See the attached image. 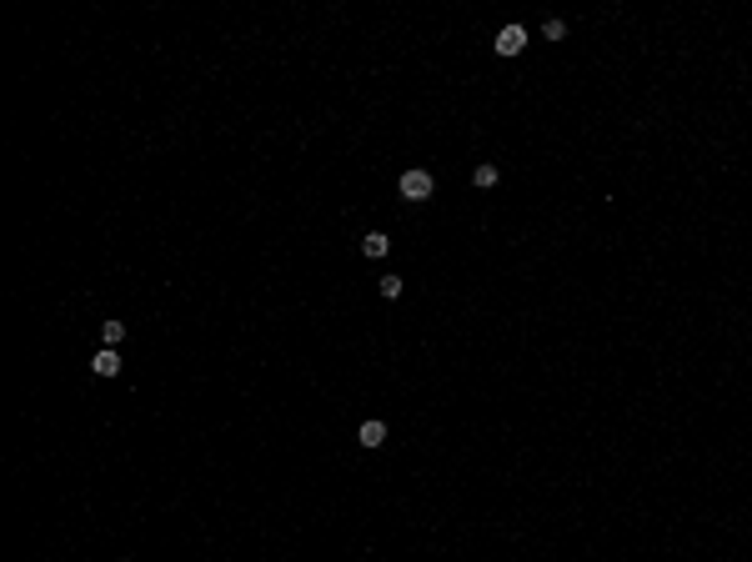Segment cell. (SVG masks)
<instances>
[{
    "label": "cell",
    "instance_id": "obj_4",
    "mask_svg": "<svg viewBox=\"0 0 752 562\" xmlns=\"http://www.w3.org/2000/svg\"><path fill=\"white\" fill-rule=\"evenodd\" d=\"M357 437H361V447H381L386 442V422H361Z\"/></svg>",
    "mask_w": 752,
    "mask_h": 562
},
{
    "label": "cell",
    "instance_id": "obj_9",
    "mask_svg": "<svg viewBox=\"0 0 752 562\" xmlns=\"http://www.w3.org/2000/svg\"><path fill=\"white\" fill-rule=\"evenodd\" d=\"M542 35H547V40H562V35H567V25H562V21H547V25H542Z\"/></svg>",
    "mask_w": 752,
    "mask_h": 562
},
{
    "label": "cell",
    "instance_id": "obj_3",
    "mask_svg": "<svg viewBox=\"0 0 752 562\" xmlns=\"http://www.w3.org/2000/svg\"><path fill=\"white\" fill-rule=\"evenodd\" d=\"M91 372H96V377H115V372H121V357H115V347H100V352L91 357Z\"/></svg>",
    "mask_w": 752,
    "mask_h": 562
},
{
    "label": "cell",
    "instance_id": "obj_2",
    "mask_svg": "<svg viewBox=\"0 0 752 562\" xmlns=\"http://www.w3.org/2000/svg\"><path fill=\"white\" fill-rule=\"evenodd\" d=\"M492 45H497V55H522V50H527V30H522V25H502Z\"/></svg>",
    "mask_w": 752,
    "mask_h": 562
},
{
    "label": "cell",
    "instance_id": "obj_8",
    "mask_svg": "<svg viewBox=\"0 0 752 562\" xmlns=\"http://www.w3.org/2000/svg\"><path fill=\"white\" fill-rule=\"evenodd\" d=\"M477 186H497V166H477Z\"/></svg>",
    "mask_w": 752,
    "mask_h": 562
},
{
    "label": "cell",
    "instance_id": "obj_6",
    "mask_svg": "<svg viewBox=\"0 0 752 562\" xmlns=\"http://www.w3.org/2000/svg\"><path fill=\"white\" fill-rule=\"evenodd\" d=\"M100 336H105V347H115L126 336V321H100Z\"/></svg>",
    "mask_w": 752,
    "mask_h": 562
},
{
    "label": "cell",
    "instance_id": "obj_5",
    "mask_svg": "<svg viewBox=\"0 0 752 562\" xmlns=\"http://www.w3.org/2000/svg\"><path fill=\"white\" fill-rule=\"evenodd\" d=\"M386 246H391V241H386V231H366V241H361V251H366V256H386Z\"/></svg>",
    "mask_w": 752,
    "mask_h": 562
},
{
    "label": "cell",
    "instance_id": "obj_7",
    "mask_svg": "<svg viewBox=\"0 0 752 562\" xmlns=\"http://www.w3.org/2000/svg\"><path fill=\"white\" fill-rule=\"evenodd\" d=\"M376 292H381L386 302H396V297H401V276H381V281H376Z\"/></svg>",
    "mask_w": 752,
    "mask_h": 562
},
{
    "label": "cell",
    "instance_id": "obj_1",
    "mask_svg": "<svg viewBox=\"0 0 752 562\" xmlns=\"http://www.w3.org/2000/svg\"><path fill=\"white\" fill-rule=\"evenodd\" d=\"M401 196H407V201H427V196H432V171L412 166V171L401 176Z\"/></svg>",
    "mask_w": 752,
    "mask_h": 562
}]
</instances>
